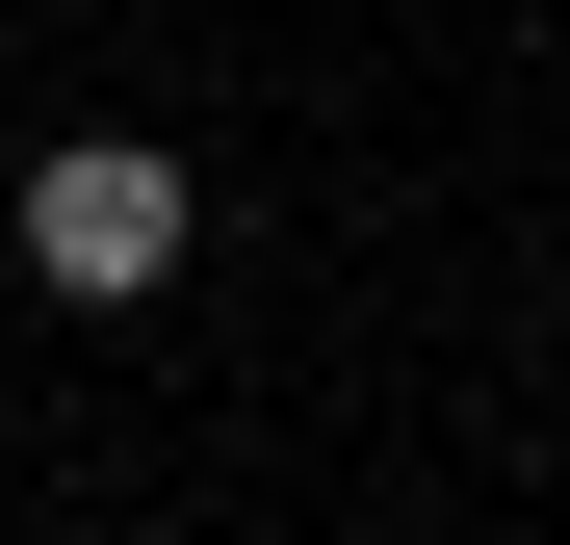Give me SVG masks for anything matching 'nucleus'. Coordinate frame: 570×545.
<instances>
[{"label":"nucleus","mask_w":570,"mask_h":545,"mask_svg":"<svg viewBox=\"0 0 570 545\" xmlns=\"http://www.w3.org/2000/svg\"><path fill=\"white\" fill-rule=\"evenodd\" d=\"M181 260V156H130V130H78L52 182H27V286H78V312H130Z\"/></svg>","instance_id":"nucleus-1"}]
</instances>
